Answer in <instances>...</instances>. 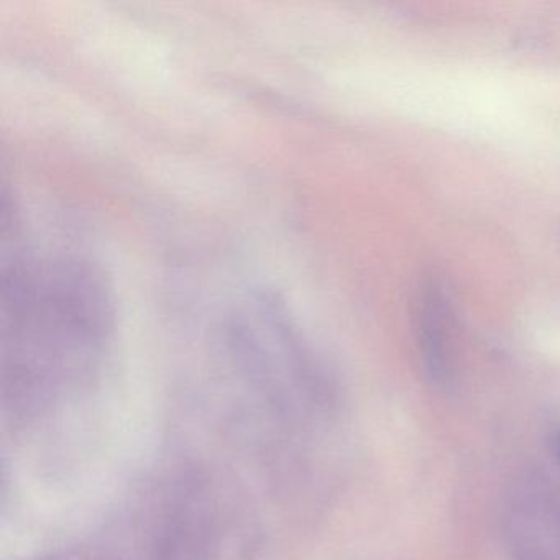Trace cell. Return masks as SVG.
Listing matches in <instances>:
<instances>
[{
	"instance_id": "obj_1",
	"label": "cell",
	"mask_w": 560,
	"mask_h": 560,
	"mask_svg": "<svg viewBox=\"0 0 560 560\" xmlns=\"http://www.w3.org/2000/svg\"><path fill=\"white\" fill-rule=\"evenodd\" d=\"M114 300L100 265L63 245H14L2 265V324L15 355L91 352L113 329Z\"/></svg>"
},
{
	"instance_id": "obj_3",
	"label": "cell",
	"mask_w": 560,
	"mask_h": 560,
	"mask_svg": "<svg viewBox=\"0 0 560 560\" xmlns=\"http://www.w3.org/2000/svg\"><path fill=\"white\" fill-rule=\"evenodd\" d=\"M552 448H553V454H556V457L559 458V462H560V432H557V434L553 435Z\"/></svg>"
},
{
	"instance_id": "obj_2",
	"label": "cell",
	"mask_w": 560,
	"mask_h": 560,
	"mask_svg": "<svg viewBox=\"0 0 560 560\" xmlns=\"http://www.w3.org/2000/svg\"><path fill=\"white\" fill-rule=\"evenodd\" d=\"M442 298L429 291L424 298V307L421 313V340L422 360L425 372L434 382H447L451 376V350H448L447 324H445V311L442 310Z\"/></svg>"
}]
</instances>
